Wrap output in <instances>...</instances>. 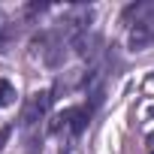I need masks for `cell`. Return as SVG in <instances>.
Returning <instances> with one entry per match:
<instances>
[{"label":"cell","instance_id":"6da1fadb","mask_svg":"<svg viewBox=\"0 0 154 154\" xmlns=\"http://www.w3.org/2000/svg\"><path fill=\"white\" fill-rule=\"evenodd\" d=\"M88 118H91V109H88V106H69V109H63V112L54 118L51 133L66 130V133H72V136H79V133L88 127Z\"/></svg>","mask_w":154,"mask_h":154},{"label":"cell","instance_id":"7a4b0ae2","mask_svg":"<svg viewBox=\"0 0 154 154\" xmlns=\"http://www.w3.org/2000/svg\"><path fill=\"white\" fill-rule=\"evenodd\" d=\"M45 109H48V94H45V91L30 94L27 103H24V109H21V127H33L36 121H42Z\"/></svg>","mask_w":154,"mask_h":154},{"label":"cell","instance_id":"3957f363","mask_svg":"<svg viewBox=\"0 0 154 154\" xmlns=\"http://www.w3.org/2000/svg\"><path fill=\"white\" fill-rule=\"evenodd\" d=\"M9 103H15V88H12L6 79H0V109L9 106Z\"/></svg>","mask_w":154,"mask_h":154},{"label":"cell","instance_id":"277c9868","mask_svg":"<svg viewBox=\"0 0 154 154\" xmlns=\"http://www.w3.org/2000/svg\"><path fill=\"white\" fill-rule=\"evenodd\" d=\"M9 136H12V127H0V151H3V145L9 142Z\"/></svg>","mask_w":154,"mask_h":154}]
</instances>
